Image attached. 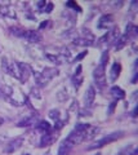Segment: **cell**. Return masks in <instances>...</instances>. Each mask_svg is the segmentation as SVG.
<instances>
[{"instance_id": "52a82bcc", "label": "cell", "mask_w": 138, "mask_h": 155, "mask_svg": "<svg viewBox=\"0 0 138 155\" xmlns=\"http://www.w3.org/2000/svg\"><path fill=\"white\" fill-rule=\"evenodd\" d=\"M120 71H121V65L119 64V62H114L111 66V70H110V81L111 83L116 81L119 75H120Z\"/></svg>"}, {"instance_id": "8fae6325", "label": "cell", "mask_w": 138, "mask_h": 155, "mask_svg": "<svg viewBox=\"0 0 138 155\" xmlns=\"http://www.w3.org/2000/svg\"><path fill=\"white\" fill-rule=\"evenodd\" d=\"M37 129H40L43 133H48V132H50L52 127H50V124L48 122H40L39 124H37Z\"/></svg>"}, {"instance_id": "e0dca14e", "label": "cell", "mask_w": 138, "mask_h": 155, "mask_svg": "<svg viewBox=\"0 0 138 155\" xmlns=\"http://www.w3.org/2000/svg\"><path fill=\"white\" fill-rule=\"evenodd\" d=\"M47 155H50V154H47Z\"/></svg>"}, {"instance_id": "3957f363", "label": "cell", "mask_w": 138, "mask_h": 155, "mask_svg": "<svg viewBox=\"0 0 138 155\" xmlns=\"http://www.w3.org/2000/svg\"><path fill=\"white\" fill-rule=\"evenodd\" d=\"M108 60V52H103V54L101 57V64L97 66V69L94 70V80H96V83L98 84V87H102L106 83V75H104V70H106V62Z\"/></svg>"}, {"instance_id": "4fadbf2b", "label": "cell", "mask_w": 138, "mask_h": 155, "mask_svg": "<svg viewBox=\"0 0 138 155\" xmlns=\"http://www.w3.org/2000/svg\"><path fill=\"white\" fill-rule=\"evenodd\" d=\"M87 53H88V52H83L80 56H78V58H75V62H76V61H79V60H82V58H83L84 56H87Z\"/></svg>"}, {"instance_id": "7a4b0ae2", "label": "cell", "mask_w": 138, "mask_h": 155, "mask_svg": "<svg viewBox=\"0 0 138 155\" xmlns=\"http://www.w3.org/2000/svg\"><path fill=\"white\" fill-rule=\"evenodd\" d=\"M11 32L18 38L26 39L30 43H39L43 39L39 31H34V30H23V28H18V27H11Z\"/></svg>"}, {"instance_id": "30bf717a", "label": "cell", "mask_w": 138, "mask_h": 155, "mask_svg": "<svg viewBox=\"0 0 138 155\" xmlns=\"http://www.w3.org/2000/svg\"><path fill=\"white\" fill-rule=\"evenodd\" d=\"M111 93H112L114 97H115V101L121 100V98H124V97H125V92L123 91L121 88H119V87H112V88H111Z\"/></svg>"}, {"instance_id": "277c9868", "label": "cell", "mask_w": 138, "mask_h": 155, "mask_svg": "<svg viewBox=\"0 0 138 155\" xmlns=\"http://www.w3.org/2000/svg\"><path fill=\"white\" fill-rule=\"evenodd\" d=\"M123 136H124V132H123V130H119V132H114V133H111V134H107V136H104L103 138L96 141L93 145H90V146L88 147V150L99 149V147L104 146V145H108V143H111V142H114V141H116V140H119V138H121Z\"/></svg>"}, {"instance_id": "6da1fadb", "label": "cell", "mask_w": 138, "mask_h": 155, "mask_svg": "<svg viewBox=\"0 0 138 155\" xmlns=\"http://www.w3.org/2000/svg\"><path fill=\"white\" fill-rule=\"evenodd\" d=\"M97 132H98V128L92 127V125H89V124L79 123V124H76V127L69 133V136L65 138V141L69 145H71L72 147H75V146H78L79 143L93 138Z\"/></svg>"}, {"instance_id": "7c38bea8", "label": "cell", "mask_w": 138, "mask_h": 155, "mask_svg": "<svg viewBox=\"0 0 138 155\" xmlns=\"http://www.w3.org/2000/svg\"><path fill=\"white\" fill-rule=\"evenodd\" d=\"M115 106H116V101H114V102L111 104V106H110V109H108V115H112L114 109H115Z\"/></svg>"}, {"instance_id": "ba28073f", "label": "cell", "mask_w": 138, "mask_h": 155, "mask_svg": "<svg viewBox=\"0 0 138 155\" xmlns=\"http://www.w3.org/2000/svg\"><path fill=\"white\" fill-rule=\"evenodd\" d=\"M112 21H114L112 16H110V14H104V16H102L99 18L97 26H98V28H107L112 23Z\"/></svg>"}, {"instance_id": "5bb4252c", "label": "cell", "mask_w": 138, "mask_h": 155, "mask_svg": "<svg viewBox=\"0 0 138 155\" xmlns=\"http://www.w3.org/2000/svg\"><path fill=\"white\" fill-rule=\"evenodd\" d=\"M119 155H129V151H128V150H124V151H121Z\"/></svg>"}, {"instance_id": "8992f818", "label": "cell", "mask_w": 138, "mask_h": 155, "mask_svg": "<svg viewBox=\"0 0 138 155\" xmlns=\"http://www.w3.org/2000/svg\"><path fill=\"white\" fill-rule=\"evenodd\" d=\"M22 143H23V138H21V137H20V138H16L14 141L9 142V143L7 145V147H5V153L12 154V153H14V151H17V150L22 146Z\"/></svg>"}, {"instance_id": "9a60e30c", "label": "cell", "mask_w": 138, "mask_h": 155, "mask_svg": "<svg viewBox=\"0 0 138 155\" xmlns=\"http://www.w3.org/2000/svg\"><path fill=\"white\" fill-rule=\"evenodd\" d=\"M96 155H101V154H99V153H97V154H96Z\"/></svg>"}, {"instance_id": "2e32d148", "label": "cell", "mask_w": 138, "mask_h": 155, "mask_svg": "<svg viewBox=\"0 0 138 155\" xmlns=\"http://www.w3.org/2000/svg\"><path fill=\"white\" fill-rule=\"evenodd\" d=\"M26 155H30V154H26Z\"/></svg>"}, {"instance_id": "5b68a950", "label": "cell", "mask_w": 138, "mask_h": 155, "mask_svg": "<svg viewBox=\"0 0 138 155\" xmlns=\"http://www.w3.org/2000/svg\"><path fill=\"white\" fill-rule=\"evenodd\" d=\"M58 138V132H48L44 133L40 141V146H49V145L54 143L56 140Z\"/></svg>"}, {"instance_id": "9c48e42d", "label": "cell", "mask_w": 138, "mask_h": 155, "mask_svg": "<svg viewBox=\"0 0 138 155\" xmlns=\"http://www.w3.org/2000/svg\"><path fill=\"white\" fill-rule=\"evenodd\" d=\"M94 98H96V91H94L93 87H89L88 91H87V93H85V106H92L93 102H94Z\"/></svg>"}]
</instances>
